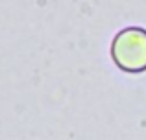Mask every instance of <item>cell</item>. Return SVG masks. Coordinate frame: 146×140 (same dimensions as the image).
Returning <instances> with one entry per match:
<instances>
[{"label": "cell", "mask_w": 146, "mask_h": 140, "mask_svg": "<svg viewBox=\"0 0 146 140\" xmlns=\"http://www.w3.org/2000/svg\"><path fill=\"white\" fill-rule=\"evenodd\" d=\"M111 57L120 70L139 74L146 70V30L128 26L113 37Z\"/></svg>", "instance_id": "6da1fadb"}]
</instances>
